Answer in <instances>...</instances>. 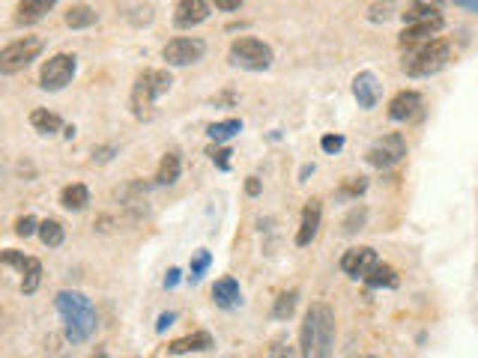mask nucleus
<instances>
[{
    "label": "nucleus",
    "instance_id": "26",
    "mask_svg": "<svg viewBox=\"0 0 478 358\" xmlns=\"http://www.w3.org/2000/svg\"><path fill=\"white\" fill-rule=\"evenodd\" d=\"M39 239H42L45 248H57V245H63V224L54 221V218L42 221V224H39Z\"/></svg>",
    "mask_w": 478,
    "mask_h": 358
},
{
    "label": "nucleus",
    "instance_id": "30",
    "mask_svg": "<svg viewBox=\"0 0 478 358\" xmlns=\"http://www.w3.org/2000/svg\"><path fill=\"white\" fill-rule=\"evenodd\" d=\"M364 218H368V209H364V206H353V209H350V215H347V218H344V233L350 236V233H356V230H362L364 227Z\"/></svg>",
    "mask_w": 478,
    "mask_h": 358
},
{
    "label": "nucleus",
    "instance_id": "5",
    "mask_svg": "<svg viewBox=\"0 0 478 358\" xmlns=\"http://www.w3.org/2000/svg\"><path fill=\"white\" fill-rule=\"evenodd\" d=\"M228 57L233 66L239 69H251V72H260V69H269L272 66V48L263 42V39H255V36H239V39L231 42V51Z\"/></svg>",
    "mask_w": 478,
    "mask_h": 358
},
{
    "label": "nucleus",
    "instance_id": "19",
    "mask_svg": "<svg viewBox=\"0 0 478 358\" xmlns=\"http://www.w3.org/2000/svg\"><path fill=\"white\" fill-rule=\"evenodd\" d=\"M87 203H90V188L84 183H72L60 191V206L69 209V212H81Z\"/></svg>",
    "mask_w": 478,
    "mask_h": 358
},
{
    "label": "nucleus",
    "instance_id": "32",
    "mask_svg": "<svg viewBox=\"0 0 478 358\" xmlns=\"http://www.w3.org/2000/svg\"><path fill=\"white\" fill-rule=\"evenodd\" d=\"M36 230H39V221H36L33 215H21V218L16 221V233L18 236H33Z\"/></svg>",
    "mask_w": 478,
    "mask_h": 358
},
{
    "label": "nucleus",
    "instance_id": "23",
    "mask_svg": "<svg viewBox=\"0 0 478 358\" xmlns=\"http://www.w3.org/2000/svg\"><path fill=\"white\" fill-rule=\"evenodd\" d=\"M364 284L368 287H398V272L392 266H386V263H376L374 268H371V275L364 278Z\"/></svg>",
    "mask_w": 478,
    "mask_h": 358
},
{
    "label": "nucleus",
    "instance_id": "16",
    "mask_svg": "<svg viewBox=\"0 0 478 358\" xmlns=\"http://www.w3.org/2000/svg\"><path fill=\"white\" fill-rule=\"evenodd\" d=\"M320 218H323V206L320 200H308L305 209H302V224H299V233H296V245H311L314 236L320 230Z\"/></svg>",
    "mask_w": 478,
    "mask_h": 358
},
{
    "label": "nucleus",
    "instance_id": "28",
    "mask_svg": "<svg viewBox=\"0 0 478 358\" xmlns=\"http://www.w3.org/2000/svg\"><path fill=\"white\" fill-rule=\"evenodd\" d=\"M296 311V290H290V292H281L278 299H275V308H272V316L275 319H287Z\"/></svg>",
    "mask_w": 478,
    "mask_h": 358
},
{
    "label": "nucleus",
    "instance_id": "29",
    "mask_svg": "<svg viewBox=\"0 0 478 358\" xmlns=\"http://www.w3.org/2000/svg\"><path fill=\"white\" fill-rule=\"evenodd\" d=\"M209 263H212V254H209V251H197L195 257H192V268H188V272H192V275H188V280H192V284H197V280L204 278V272L209 268Z\"/></svg>",
    "mask_w": 478,
    "mask_h": 358
},
{
    "label": "nucleus",
    "instance_id": "20",
    "mask_svg": "<svg viewBox=\"0 0 478 358\" xmlns=\"http://www.w3.org/2000/svg\"><path fill=\"white\" fill-rule=\"evenodd\" d=\"M99 21V12L93 6H87V4H75L66 9V24L72 30H84V27H93V24Z\"/></svg>",
    "mask_w": 478,
    "mask_h": 358
},
{
    "label": "nucleus",
    "instance_id": "6",
    "mask_svg": "<svg viewBox=\"0 0 478 358\" xmlns=\"http://www.w3.org/2000/svg\"><path fill=\"white\" fill-rule=\"evenodd\" d=\"M39 51H42V39H36V36H24V39L4 45V51H0V72L12 75L24 66H30L39 57Z\"/></svg>",
    "mask_w": 478,
    "mask_h": 358
},
{
    "label": "nucleus",
    "instance_id": "2",
    "mask_svg": "<svg viewBox=\"0 0 478 358\" xmlns=\"http://www.w3.org/2000/svg\"><path fill=\"white\" fill-rule=\"evenodd\" d=\"M54 304H57V314L63 319V326H66V338L72 343H84L93 338L96 331V308L93 302L84 296L78 290H60L54 296Z\"/></svg>",
    "mask_w": 478,
    "mask_h": 358
},
{
    "label": "nucleus",
    "instance_id": "39",
    "mask_svg": "<svg viewBox=\"0 0 478 358\" xmlns=\"http://www.w3.org/2000/svg\"><path fill=\"white\" fill-rule=\"evenodd\" d=\"M245 191H248V195H260V183H257L255 176H248V183H245Z\"/></svg>",
    "mask_w": 478,
    "mask_h": 358
},
{
    "label": "nucleus",
    "instance_id": "1",
    "mask_svg": "<svg viewBox=\"0 0 478 358\" xmlns=\"http://www.w3.org/2000/svg\"><path fill=\"white\" fill-rule=\"evenodd\" d=\"M335 343V311L326 302H311L299 328L302 358H329Z\"/></svg>",
    "mask_w": 478,
    "mask_h": 358
},
{
    "label": "nucleus",
    "instance_id": "21",
    "mask_svg": "<svg viewBox=\"0 0 478 358\" xmlns=\"http://www.w3.org/2000/svg\"><path fill=\"white\" fill-rule=\"evenodd\" d=\"M180 171H183V161L177 152H168L165 159L159 161V171H156V183L159 185H173L180 179Z\"/></svg>",
    "mask_w": 478,
    "mask_h": 358
},
{
    "label": "nucleus",
    "instance_id": "12",
    "mask_svg": "<svg viewBox=\"0 0 478 358\" xmlns=\"http://www.w3.org/2000/svg\"><path fill=\"white\" fill-rule=\"evenodd\" d=\"M419 111H422V93H416V90H400V93L388 101V117L395 123L416 120Z\"/></svg>",
    "mask_w": 478,
    "mask_h": 358
},
{
    "label": "nucleus",
    "instance_id": "15",
    "mask_svg": "<svg viewBox=\"0 0 478 358\" xmlns=\"http://www.w3.org/2000/svg\"><path fill=\"white\" fill-rule=\"evenodd\" d=\"M207 16H209L207 0H183V4H177V12H173V24L180 30H188V27H197L200 21H207Z\"/></svg>",
    "mask_w": 478,
    "mask_h": 358
},
{
    "label": "nucleus",
    "instance_id": "7",
    "mask_svg": "<svg viewBox=\"0 0 478 358\" xmlns=\"http://www.w3.org/2000/svg\"><path fill=\"white\" fill-rule=\"evenodd\" d=\"M407 156V140L400 132H392V135H383L380 140H374V144L368 147V152H364V159H368V164H374V168H395V164Z\"/></svg>",
    "mask_w": 478,
    "mask_h": 358
},
{
    "label": "nucleus",
    "instance_id": "36",
    "mask_svg": "<svg viewBox=\"0 0 478 358\" xmlns=\"http://www.w3.org/2000/svg\"><path fill=\"white\" fill-rule=\"evenodd\" d=\"M173 319H177V314H173V311H168V314H161L159 316V323H156V331H165L171 323H173Z\"/></svg>",
    "mask_w": 478,
    "mask_h": 358
},
{
    "label": "nucleus",
    "instance_id": "13",
    "mask_svg": "<svg viewBox=\"0 0 478 358\" xmlns=\"http://www.w3.org/2000/svg\"><path fill=\"white\" fill-rule=\"evenodd\" d=\"M353 96L359 101V108H364V111L376 108V101H380V96H383V87H380V81H376L374 72H359L353 78Z\"/></svg>",
    "mask_w": 478,
    "mask_h": 358
},
{
    "label": "nucleus",
    "instance_id": "8",
    "mask_svg": "<svg viewBox=\"0 0 478 358\" xmlns=\"http://www.w3.org/2000/svg\"><path fill=\"white\" fill-rule=\"evenodd\" d=\"M75 75V57L72 54H54L42 63L39 69V87L48 90V93H57L63 90Z\"/></svg>",
    "mask_w": 478,
    "mask_h": 358
},
{
    "label": "nucleus",
    "instance_id": "17",
    "mask_svg": "<svg viewBox=\"0 0 478 358\" xmlns=\"http://www.w3.org/2000/svg\"><path fill=\"white\" fill-rule=\"evenodd\" d=\"M212 347V335L209 331H192L185 338H177L168 343V352L173 355H183V352H207Z\"/></svg>",
    "mask_w": 478,
    "mask_h": 358
},
{
    "label": "nucleus",
    "instance_id": "22",
    "mask_svg": "<svg viewBox=\"0 0 478 358\" xmlns=\"http://www.w3.org/2000/svg\"><path fill=\"white\" fill-rule=\"evenodd\" d=\"M30 125L36 132H45V135H54V132H60V125H63V120L57 117L54 111H45V108H36V111H30Z\"/></svg>",
    "mask_w": 478,
    "mask_h": 358
},
{
    "label": "nucleus",
    "instance_id": "41",
    "mask_svg": "<svg viewBox=\"0 0 478 358\" xmlns=\"http://www.w3.org/2000/svg\"><path fill=\"white\" fill-rule=\"evenodd\" d=\"M93 358H108V352H105V350H99V352H96Z\"/></svg>",
    "mask_w": 478,
    "mask_h": 358
},
{
    "label": "nucleus",
    "instance_id": "35",
    "mask_svg": "<svg viewBox=\"0 0 478 358\" xmlns=\"http://www.w3.org/2000/svg\"><path fill=\"white\" fill-rule=\"evenodd\" d=\"M266 358H296V352H293V347H284V343H275V347L269 350V355Z\"/></svg>",
    "mask_w": 478,
    "mask_h": 358
},
{
    "label": "nucleus",
    "instance_id": "34",
    "mask_svg": "<svg viewBox=\"0 0 478 358\" xmlns=\"http://www.w3.org/2000/svg\"><path fill=\"white\" fill-rule=\"evenodd\" d=\"M320 147H323L326 152H338V149L344 147V137H341V135H326V137L320 140Z\"/></svg>",
    "mask_w": 478,
    "mask_h": 358
},
{
    "label": "nucleus",
    "instance_id": "24",
    "mask_svg": "<svg viewBox=\"0 0 478 358\" xmlns=\"http://www.w3.org/2000/svg\"><path fill=\"white\" fill-rule=\"evenodd\" d=\"M51 6H54V0H24V4H18V21L42 18L45 12H51Z\"/></svg>",
    "mask_w": 478,
    "mask_h": 358
},
{
    "label": "nucleus",
    "instance_id": "38",
    "mask_svg": "<svg viewBox=\"0 0 478 358\" xmlns=\"http://www.w3.org/2000/svg\"><path fill=\"white\" fill-rule=\"evenodd\" d=\"M177 284H180V268H171L168 278H165V287H168V290H173Z\"/></svg>",
    "mask_w": 478,
    "mask_h": 358
},
{
    "label": "nucleus",
    "instance_id": "27",
    "mask_svg": "<svg viewBox=\"0 0 478 358\" xmlns=\"http://www.w3.org/2000/svg\"><path fill=\"white\" fill-rule=\"evenodd\" d=\"M400 16H404V21H410V24H419V21L436 18L439 9L434 4H412V6H407V12H400Z\"/></svg>",
    "mask_w": 478,
    "mask_h": 358
},
{
    "label": "nucleus",
    "instance_id": "4",
    "mask_svg": "<svg viewBox=\"0 0 478 358\" xmlns=\"http://www.w3.org/2000/svg\"><path fill=\"white\" fill-rule=\"evenodd\" d=\"M451 51H455L451 42L443 39V36H436V39H431V42L410 48L404 63H400V69H404L410 78H427V75H436L439 69L448 66Z\"/></svg>",
    "mask_w": 478,
    "mask_h": 358
},
{
    "label": "nucleus",
    "instance_id": "25",
    "mask_svg": "<svg viewBox=\"0 0 478 358\" xmlns=\"http://www.w3.org/2000/svg\"><path fill=\"white\" fill-rule=\"evenodd\" d=\"M207 132H209V137L216 140V144H221V140H231L233 135L243 132V123L239 120H221V123H212Z\"/></svg>",
    "mask_w": 478,
    "mask_h": 358
},
{
    "label": "nucleus",
    "instance_id": "18",
    "mask_svg": "<svg viewBox=\"0 0 478 358\" xmlns=\"http://www.w3.org/2000/svg\"><path fill=\"white\" fill-rule=\"evenodd\" d=\"M243 299V292H239V280L236 278H221L216 280V287H212V302L219 304V308H233Z\"/></svg>",
    "mask_w": 478,
    "mask_h": 358
},
{
    "label": "nucleus",
    "instance_id": "3",
    "mask_svg": "<svg viewBox=\"0 0 478 358\" xmlns=\"http://www.w3.org/2000/svg\"><path fill=\"white\" fill-rule=\"evenodd\" d=\"M173 78L168 69H144L132 84V96H129V108L137 120H149L153 117V105L159 96H165L171 90Z\"/></svg>",
    "mask_w": 478,
    "mask_h": 358
},
{
    "label": "nucleus",
    "instance_id": "9",
    "mask_svg": "<svg viewBox=\"0 0 478 358\" xmlns=\"http://www.w3.org/2000/svg\"><path fill=\"white\" fill-rule=\"evenodd\" d=\"M207 54V42L197 39V36H177L161 48V57H165L168 66H188V63H197Z\"/></svg>",
    "mask_w": 478,
    "mask_h": 358
},
{
    "label": "nucleus",
    "instance_id": "31",
    "mask_svg": "<svg viewBox=\"0 0 478 358\" xmlns=\"http://www.w3.org/2000/svg\"><path fill=\"white\" fill-rule=\"evenodd\" d=\"M364 188H368V179L364 176H350L347 183L341 185V197H359Z\"/></svg>",
    "mask_w": 478,
    "mask_h": 358
},
{
    "label": "nucleus",
    "instance_id": "40",
    "mask_svg": "<svg viewBox=\"0 0 478 358\" xmlns=\"http://www.w3.org/2000/svg\"><path fill=\"white\" fill-rule=\"evenodd\" d=\"M458 6H460V9H470V12H475V16H478V0H458Z\"/></svg>",
    "mask_w": 478,
    "mask_h": 358
},
{
    "label": "nucleus",
    "instance_id": "10",
    "mask_svg": "<svg viewBox=\"0 0 478 358\" xmlns=\"http://www.w3.org/2000/svg\"><path fill=\"white\" fill-rule=\"evenodd\" d=\"M4 263L12 266V268H18V272L24 275V280H21V290H24V292H33L36 287H39L42 263L36 260V257H27V254H21V251L6 248V251H4Z\"/></svg>",
    "mask_w": 478,
    "mask_h": 358
},
{
    "label": "nucleus",
    "instance_id": "14",
    "mask_svg": "<svg viewBox=\"0 0 478 358\" xmlns=\"http://www.w3.org/2000/svg\"><path fill=\"white\" fill-rule=\"evenodd\" d=\"M446 27V21L443 16H436L431 21H419V24H407L404 33H400V45H410V48H416V45H424V42H431L436 39V33Z\"/></svg>",
    "mask_w": 478,
    "mask_h": 358
},
{
    "label": "nucleus",
    "instance_id": "33",
    "mask_svg": "<svg viewBox=\"0 0 478 358\" xmlns=\"http://www.w3.org/2000/svg\"><path fill=\"white\" fill-rule=\"evenodd\" d=\"M228 156H231V149H228V147H212V149H209V159L216 161V168H219V171H228V168H231Z\"/></svg>",
    "mask_w": 478,
    "mask_h": 358
},
{
    "label": "nucleus",
    "instance_id": "11",
    "mask_svg": "<svg viewBox=\"0 0 478 358\" xmlns=\"http://www.w3.org/2000/svg\"><path fill=\"white\" fill-rule=\"evenodd\" d=\"M380 263L376 260V251L374 248H350V251H344V257H341V268L350 275V278H368L371 275V268Z\"/></svg>",
    "mask_w": 478,
    "mask_h": 358
},
{
    "label": "nucleus",
    "instance_id": "37",
    "mask_svg": "<svg viewBox=\"0 0 478 358\" xmlns=\"http://www.w3.org/2000/svg\"><path fill=\"white\" fill-rule=\"evenodd\" d=\"M239 6H243V0H216V9H224V12L239 9Z\"/></svg>",
    "mask_w": 478,
    "mask_h": 358
}]
</instances>
